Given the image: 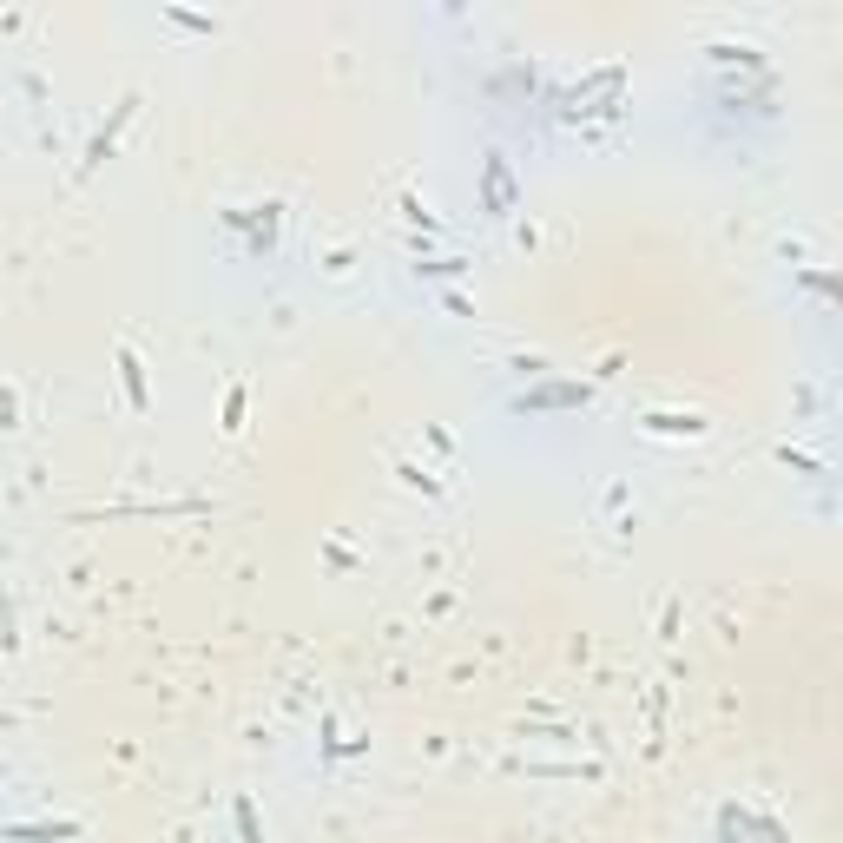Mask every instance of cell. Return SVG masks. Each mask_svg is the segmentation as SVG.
Here are the masks:
<instances>
[{
  "instance_id": "5b68a950",
  "label": "cell",
  "mask_w": 843,
  "mask_h": 843,
  "mask_svg": "<svg viewBox=\"0 0 843 843\" xmlns=\"http://www.w3.org/2000/svg\"><path fill=\"white\" fill-rule=\"evenodd\" d=\"M231 817H238V843H264V830H257V811H251V797H238V804H231Z\"/></svg>"
},
{
  "instance_id": "6da1fadb",
  "label": "cell",
  "mask_w": 843,
  "mask_h": 843,
  "mask_svg": "<svg viewBox=\"0 0 843 843\" xmlns=\"http://www.w3.org/2000/svg\"><path fill=\"white\" fill-rule=\"evenodd\" d=\"M132 106H139V99H119V106H112V119H106V126L93 132V145H86V159H80V178H86V172H93V165H99V159H106V152H112V139H119V126H126V119H132Z\"/></svg>"
},
{
  "instance_id": "277c9868",
  "label": "cell",
  "mask_w": 843,
  "mask_h": 843,
  "mask_svg": "<svg viewBox=\"0 0 843 843\" xmlns=\"http://www.w3.org/2000/svg\"><path fill=\"white\" fill-rule=\"evenodd\" d=\"M573 402H587V389H547V396H527L521 409H573Z\"/></svg>"
},
{
  "instance_id": "8992f818",
  "label": "cell",
  "mask_w": 843,
  "mask_h": 843,
  "mask_svg": "<svg viewBox=\"0 0 843 843\" xmlns=\"http://www.w3.org/2000/svg\"><path fill=\"white\" fill-rule=\"evenodd\" d=\"M508 198H514V185H508V165L494 159V165H488V205L501 211V205H508Z\"/></svg>"
},
{
  "instance_id": "7a4b0ae2",
  "label": "cell",
  "mask_w": 843,
  "mask_h": 843,
  "mask_svg": "<svg viewBox=\"0 0 843 843\" xmlns=\"http://www.w3.org/2000/svg\"><path fill=\"white\" fill-rule=\"evenodd\" d=\"M0 837H7V843H73L80 824H73V817H60V824H7Z\"/></svg>"
},
{
  "instance_id": "52a82bcc",
  "label": "cell",
  "mask_w": 843,
  "mask_h": 843,
  "mask_svg": "<svg viewBox=\"0 0 843 843\" xmlns=\"http://www.w3.org/2000/svg\"><path fill=\"white\" fill-rule=\"evenodd\" d=\"M224 429H244V389H231V396H224Z\"/></svg>"
},
{
  "instance_id": "9c48e42d",
  "label": "cell",
  "mask_w": 843,
  "mask_h": 843,
  "mask_svg": "<svg viewBox=\"0 0 843 843\" xmlns=\"http://www.w3.org/2000/svg\"><path fill=\"white\" fill-rule=\"evenodd\" d=\"M0 778H7V764H0Z\"/></svg>"
},
{
  "instance_id": "3957f363",
  "label": "cell",
  "mask_w": 843,
  "mask_h": 843,
  "mask_svg": "<svg viewBox=\"0 0 843 843\" xmlns=\"http://www.w3.org/2000/svg\"><path fill=\"white\" fill-rule=\"evenodd\" d=\"M119 382H126V402H132V409H152V396H145V369H139V356H132V350H119Z\"/></svg>"
},
{
  "instance_id": "ba28073f",
  "label": "cell",
  "mask_w": 843,
  "mask_h": 843,
  "mask_svg": "<svg viewBox=\"0 0 843 843\" xmlns=\"http://www.w3.org/2000/svg\"><path fill=\"white\" fill-rule=\"evenodd\" d=\"M0 429H14V396L0 389Z\"/></svg>"
}]
</instances>
